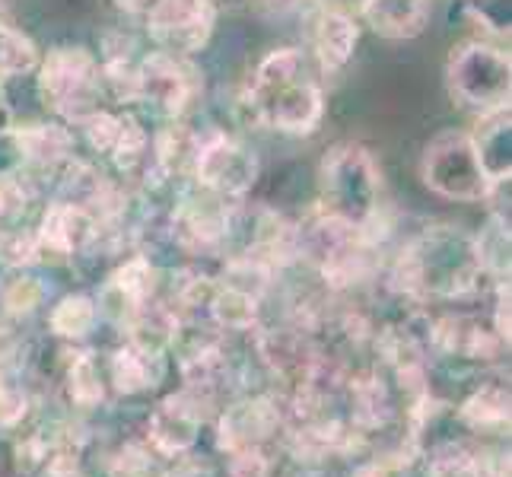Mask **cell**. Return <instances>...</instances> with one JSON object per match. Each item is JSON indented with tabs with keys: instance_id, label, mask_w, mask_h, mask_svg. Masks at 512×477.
Listing matches in <instances>:
<instances>
[{
	"instance_id": "ac0fdd59",
	"label": "cell",
	"mask_w": 512,
	"mask_h": 477,
	"mask_svg": "<svg viewBox=\"0 0 512 477\" xmlns=\"http://www.w3.org/2000/svg\"><path fill=\"white\" fill-rule=\"evenodd\" d=\"M16 144L23 150V163L29 169H42L55 175L67 159H74V134L64 125L51 121V125H26L13 128Z\"/></svg>"
},
{
	"instance_id": "1f68e13d",
	"label": "cell",
	"mask_w": 512,
	"mask_h": 477,
	"mask_svg": "<svg viewBox=\"0 0 512 477\" xmlns=\"http://www.w3.org/2000/svg\"><path fill=\"white\" fill-rule=\"evenodd\" d=\"M360 4H363V0H319V10H338V13H347V16H357Z\"/></svg>"
},
{
	"instance_id": "7c38bea8",
	"label": "cell",
	"mask_w": 512,
	"mask_h": 477,
	"mask_svg": "<svg viewBox=\"0 0 512 477\" xmlns=\"http://www.w3.org/2000/svg\"><path fill=\"white\" fill-rule=\"evenodd\" d=\"M277 430H280L277 404L271 398H249L229 404L226 414L220 417L217 439L223 452L242 455V452H261Z\"/></svg>"
},
{
	"instance_id": "52a82bcc",
	"label": "cell",
	"mask_w": 512,
	"mask_h": 477,
	"mask_svg": "<svg viewBox=\"0 0 512 477\" xmlns=\"http://www.w3.org/2000/svg\"><path fill=\"white\" fill-rule=\"evenodd\" d=\"M194 182H198L210 198L217 201H239L252 191L258 179V159L249 147L226 134H210L198 140L191 166Z\"/></svg>"
},
{
	"instance_id": "7a4b0ae2",
	"label": "cell",
	"mask_w": 512,
	"mask_h": 477,
	"mask_svg": "<svg viewBox=\"0 0 512 477\" xmlns=\"http://www.w3.org/2000/svg\"><path fill=\"white\" fill-rule=\"evenodd\" d=\"M395 287L414 299H458L481 290L487 280L471 236L452 226H433L401 249Z\"/></svg>"
},
{
	"instance_id": "277c9868",
	"label": "cell",
	"mask_w": 512,
	"mask_h": 477,
	"mask_svg": "<svg viewBox=\"0 0 512 477\" xmlns=\"http://www.w3.org/2000/svg\"><path fill=\"white\" fill-rule=\"evenodd\" d=\"M39 96L45 109L55 112L67 125H80L93 112L105 109V90L99 74V58L80 45H58L35 67Z\"/></svg>"
},
{
	"instance_id": "9a60e30c",
	"label": "cell",
	"mask_w": 512,
	"mask_h": 477,
	"mask_svg": "<svg viewBox=\"0 0 512 477\" xmlns=\"http://www.w3.org/2000/svg\"><path fill=\"white\" fill-rule=\"evenodd\" d=\"M471 147L478 153V163L490 185H503L512 175V115L509 105L478 115V125L468 134Z\"/></svg>"
},
{
	"instance_id": "7402d4cb",
	"label": "cell",
	"mask_w": 512,
	"mask_h": 477,
	"mask_svg": "<svg viewBox=\"0 0 512 477\" xmlns=\"http://www.w3.org/2000/svg\"><path fill=\"white\" fill-rule=\"evenodd\" d=\"M471 242H474V255H478L487 280H493V284L509 280V214L493 210L487 226L478 236H471Z\"/></svg>"
},
{
	"instance_id": "30bf717a",
	"label": "cell",
	"mask_w": 512,
	"mask_h": 477,
	"mask_svg": "<svg viewBox=\"0 0 512 477\" xmlns=\"http://www.w3.org/2000/svg\"><path fill=\"white\" fill-rule=\"evenodd\" d=\"M35 229V242H39V255L42 261H67L74 255H83L90 245L99 239L102 223L96 220V214H90L86 207L55 198L45 210Z\"/></svg>"
},
{
	"instance_id": "d6986e66",
	"label": "cell",
	"mask_w": 512,
	"mask_h": 477,
	"mask_svg": "<svg viewBox=\"0 0 512 477\" xmlns=\"http://www.w3.org/2000/svg\"><path fill=\"white\" fill-rule=\"evenodd\" d=\"M455 420L471 433H503L509 430V388L500 382H484L458 404Z\"/></svg>"
},
{
	"instance_id": "e0dca14e",
	"label": "cell",
	"mask_w": 512,
	"mask_h": 477,
	"mask_svg": "<svg viewBox=\"0 0 512 477\" xmlns=\"http://www.w3.org/2000/svg\"><path fill=\"white\" fill-rule=\"evenodd\" d=\"M436 347L446 357H465V360H487L506 344L493 334V325H484L481 318L471 315H449L433 328Z\"/></svg>"
},
{
	"instance_id": "4fadbf2b",
	"label": "cell",
	"mask_w": 512,
	"mask_h": 477,
	"mask_svg": "<svg viewBox=\"0 0 512 477\" xmlns=\"http://www.w3.org/2000/svg\"><path fill=\"white\" fill-rule=\"evenodd\" d=\"M163 376H166L163 347L137 338H128L121 347H115L109 363H105V382L118 395H144L160 385Z\"/></svg>"
},
{
	"instance_id": "9c48e42d",
	"label": "cell",
	"mask_w": 512,
	"mask_h": 477,
	"mask_svg": "<svg viewBox=\"0 0 512 477\" xmlns=\"http://www.w3.org/2000/svg\"><path fill=\"white\" fill-rule=\"evenodd\" d=\"M147 16V32L156 48L166 55L191 58L210 42L217 16L207 0H153Z\"/></svg>"
},
{
	"instance_id": "f546056e",
	"label": "cell",
	"mask_w": 512,
	"mask_h": 477,
	"mask_svg": "<svg viewBox=\"0 0 512 477\" xmlns=\"http://www.w3.org/2000/svg\"><path fill=\"white\" fill-rule=\"evenodd\" d=\"M245 7L264 16V20H284V16L303 7V0H245Z\"/></svg>"
},
{
	"instance_id": "603a6c76",
	"label": "cell",
	"mask_w": 512,
	"mask_h": 477,
	"mask_svg": "<svg viewBox=\"0 0 512 477\" xmlns=\"http://www.w3.org/2000/svg\"><path fill=\"white\" fill-rule=\"evenodd\" d=\"M67 398L70 404H77L80 411H93L105 398V373L96 360L93 350H80L67 363Z\"/></svg>"
},
{
	"instance_id": "2e32d148",
	"label": "cell",
	"mask_w": 512,
	"mask_h": 477,
	"mask_svg": "<svg viewBox=\"0 0 512 477\" xmlns=\"http://www.w3.org/2000/svg\"><path fill=\"white\" fill-rule=\"evenodd\" d=\"M363 23L379 39H417L430 23V0H363L360 4Z\"/></svg>"
},
{
	"instance_id": "3957f363",
	"label": "cell",
	"mask_w": 512,
	"mask_h": 477,
	"mask_svg": "<svg viewBox=\"0 0 512 477\" xmlns=\"http://www.w3.org/2000/svg\"><path fill=\"white\" fill-rule=\"evenodd\" d=\"M319 198L325 214L369 233L382 210V172L373 153L360 144L331 147L319 166Z\"/></svg>"
},
{
	"instance_id": "484cf974",
	"label": "cell",
	"mask_w": 512,
	"mask_h": 477,
	"mask_svg": "<svg viewBox=\"0 0 512 477\" xmlns=\"http://www.w3.org/2000/svg\"><path fill=\"white\" fill-rule=\"evenodd\" d=\"M35 67H39V48L32 45L29 35L0 20V83L32 74Z\"/></svg>"
},
{
	"instance_id": "f1b7e54d",
	"label": "cell",
	"mask_w": 512,
	"mask_h": 477,
	"mask_svg": "<svg viewBox=\"0 0 512 477\" xmlns=\"http://www.w3.org/2000/svg\"><path fill=\"white\" fill-rule=\"evenodd\" d=\"M35 471H39V477H86L80 455L70 446H58L55 452H48V458Z\"/></svg>"
},
{
	"instance_id": "4316f807",
	"label": "cell",
	"mask_w": 512,
	"mask_h": 477,
	"mask_svg": "<svg viewBox=\"0 0 512 477\" xmlns=\"http://www.w3.org/2000/svg\"><path fill=\"white\" fill-rule=\"evenodd\" d=\"M29 392L13 373V360H0V433L20 430L29 417Z\"/></svg>"
},
{
	"instance_id": "5b68a950",
	"label": "cell",
	"mask_w": 512,
	"mask_h": 477,
	"mask_svg": "<svg viewBox=\"0 0 512 477\" xmlns=\"http://www.w3.org/2000/svg\"><path fill=\"white\" fill-rule=\"evenodd\" d=\"M446 83L458 105L471 112H493L509 105L512 90V61L509 51L481 39L462 42L452 48L446 61Z\"/></svg>"
},
{
	"instance_id": "d4e9b609",
	"label": "cell",
	"mask_w": 512,
	"mask_h": 477,
	"mask_svg": "<svg viewBox=\"0 0 512 477\" xmlns=\"http://www.w3.org/2000/svg\"><path fill=\"white\" fill-rule=\"evenodd\" d=\"M32 198H35V191H32V182L26 179V172L4 175V179H0V245L23 226Z\"/></svg>"
},
{
	"instance_id": "cb8c5ba5",
	"label": "cell",
	"mask_w": 512,
	"mask_h": 477,
	"mask_svg": "<svg viewBox=\"0 0 512 477\" xmlns=\"http://www.w3.org/2000/svg\"><path fill=\"white\" fill-rule=\"evenodd\" d=\"M48 299V284L35 277L29 268L10 271V277L0 284V312L7 318H26L35 309H42Z\"/></svg>"
},
{
	"instance_id": "83f0119b",
	"label": "cell",
	"mask_w": 512,
	"mask_h": 477,
	"mask_svg": "<svg viewBox=\"0 0 512 477\" xmlns=\"http://www.w3.org/2000/svg\"><path fill=\"white\" fill-rule=\"evenodd\" d=\"M471 23H478L493 39H509L512 29V0H462Z\"/></svg>"
},
{
	"instance_id": "ba28073f",
	"label": "cell",
	"mask_w": 512,
	"mask_h": 477,
	"mask_svg": "<svg viewBox=\"0 0 512 477\" xmlns=\"http://www.w3.org/2000/svg\"><path fill=\"white\" fill-rule=\"evenodd\" d=\"M201 90L198 70L188 64V58L166 55V51H150L137 64V99L147 102L153 112H160L169 121H179L188 105Z\"/></svg>"
},
{
	"instance_id": "8992f818",
	"label": "cell",
	"mask_w": 512,
	"mask_h": 477,
	"mask_svg": "<svg viewBox=\"0 0 512 477\" xmlns=\"http://www.w3.org/2000/svg\"><path fill=\"white\" fill-rule=\"evenodd\" d=\"M420 179L446 201L478 204L490 198V179L484 175L478 153L465 131H439L420 156Z\"/></svg>"
},
{
	"instance_id": "ffe728a7",
	"label": "cell",
	"mask_w": 512,
	"mask_h": 477,
	"mask_svg": "<svg viewBox=\"0 0 512 477\" xmlns=\"http://www.w3.org/2000/svg\"><path fill=\"white\" fill-rule=\"evenodd\" d=\"M427 477H509V455L468 452L462 446L439 449L430 458Z\"/></svg>"
},
{
	"instance_id": "44dd1931",
	"label": "cell",
	"mask_w": 512,
	"mask_h": 477,
	"mask_svg": "<svg viewBox=\"0 0 512 477\" xmlns=\"http://www.w3.org/2000/svg\"><path fill=\"white\" fill-rule=\"evenodd\" d=\"M99 303L93 296L86 293H67L61 296L55 306L48 312V331L55 334V338L67 341V344H77L83 341L86 334L96 331L99 325Z\"/></svg>"
},
{
	"instance_id": "6da1fadb",
	"label": "cell",
	"mask_w": 512,
	"mask_h": 477,
	"mask_svg": "<svg viewBox=\"0 0 512 477\" xmlns=\"http://www.w3.org/2000/svg\"><path fill=\"white\" fill-rule=\"evenodd\" d=\"M249 109L258 125L303 137L322 125L325 93L312 61L299 48H277L264 58L249 83Z\"/></svg>"
},
{
	"instance_id": "5bb4252c",
	"label": "cell",
	"mask_w": 512,
	"mask_h": 477,
	"mask_svg": "<svg viewBox=\"0 0 512 477\" xmlns=\"http://www.w3.org/2000/svg\"><path fill=\"white\" fill-rule=\"evenodd\" d=\"M360 42L357 16L338 10H319L312 20V61L322 77H334L353 61Z\"/></svg>"
},
{
	"instance_id": "4dcf8cb0",
	"label": "cell",
	"mask_w": 512,
	"mask_h": 477,
	"mask_svg": "<svg viewBox=\"0 0 512 477\" xmlns=\"http://www.w3.org/2000/svg\"><path fill=\"white\" fill-rule=\"evenodd\" d=\"M353 477H404V462H398V458H376V462L360 465Z\"/></svg>"
},
{
	"instance_id": "8fae6325",
	"label": "cell",
	"mask_w": 512,
	"mask_h": 477,
	"mask_svg": "<svg viewBox=\"0 0 512 477\" xmlns=\"http://www.w3.org/2000/svg\"><path fill=\"white\" fill-rule=\"evenodd\" d=\"M204 430V404L191 392L169 395L153 408L147 420V446L160 458H185L198 446Z\"/></svg>"
}]
</instances>
